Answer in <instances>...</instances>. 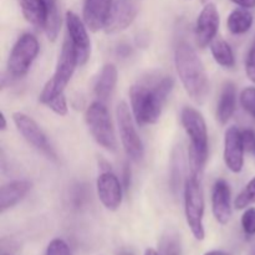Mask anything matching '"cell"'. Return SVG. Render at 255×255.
Instances as JSON below:
<instances>
[{
	"mask_svg": "<svg viewBox=\"0 0 255 255\" xmlns=\"http://www.w3.org/2000/svg\"><path fill=\"white\" fill-rule=\"evenodd\" d=\"M174 86L171 76L162 77L153 84H137L129 90V99L137 125H153L159 120L164 102Z\"/></svg>",
	"mask_w": 255,
	"mask_h": 255,
	"instance_id": "cell-1",
	"label": "cell"
},
{
	"mask_svg": "<svg viewBox=\"0 0 255 255\" xmlns=\"http://www.w3.org/2000/svg\"><path fill=\"white\" fill-rule=\"evenodd\" d=\"M66 27L69 39L77 54L79 65L82 66L87 62L91 55V40L87 34V26L74 11L66 12Z\"/></svg>",
	"mask_w": 255,
	"mask_h": 255,
	"instance_id": "cell-10",
	"label": "cell"
},
{
	"mask_svg": "<svg viewBox=\"0 0 255 255\" xmlns=\"http://www.w3.org/2000/svg\"><path fill=\"white\" fill-rule=\"evenodd\" d=\"M25 20L35 27L44 29L47 16L46 0H19Z\"/></svg>",
	"mask_w": 255,
	"mask_h": 255,
	"instance_id": "cell-20",
	"label": "cell"
},
{
	"mask_svg": "<svg viewBox=\"0 0 255 255\" xmlns=\"http://www.w3.org/2000/svg\"><path fill=\"white\" fill-rule=\"evenodd\" d=\"M174 62L187 94L197 104H203L209 92V82L196 50L188 42H179L174 52Z\"/></svg>",
	"mask_w": 255,
	"mask_h": 255,
	"instance_id": "cell-3",
	"label": "cell"
},
{
	"mask_svg": "<svg viewBox=\"0 0 255 255\" xmlns=\"http://www.w3.org/2000/svg\"><path fill=\"white\" fill-rule=\"evenodd\" d=\"M184 131L191 139L189 166L193 176L199 177L208 159V131L202 114L193 107H184L181 114Z\"/></svg>",
	"mask_w": 255,
	"mask_h": 255,
	"instance_id": "cell-4",
	"label": "cell"
},
{
	"mask_svg": "<svg viewBox=\"0 0 255 255\" xmlns=\"http://www.w3.org/2000/svg\"><path fill=\"white\" fill-rule=\"evenodd\" d=\"M117 69L114 64H106L102 67L97 81L95 84V95L99 101H107L114 92L117 84Z\"/></svg>",
	"mask_w": 255,
	"mask_h": 255,
	"instance_id": "cell-19",
	"label": "cell"
},
{
	"mask_svg": "<svg viewBox=\"0 0 255 255\" xmlns=\"http://www.w3.org/2000/svg\"><path fill=\"white\" fill-rule=\"evenodd\" d=\"M244 144L242 132L237 127L227 128L224 136V162L229 171L241 173L244 166Z\"/></svg>",
	"mask_w": 255,
	"mask_h": 255,
	"instance_id": "cell-14",
	"label": "cell"
},
{
	"mask_svg": "<svg viewBox=\"0 0 255 255\" xmlns=\"http://www.w3.org/2000/svg\"><path fill=\"white\" fill-rule=\"evenodd\" d=\"M47 1V16L45 22V34L49 40L55 41L59 35L60 26H61V17H60L59 7H57L56 0H46Z\"/></svg>",
	"mask_w": 255,
	"mask_h": 255,
	"instance_id": "cell-23",
	"label": "cell"
},
{
	"mask_svg": "<svg viewBox=\"0 0 255 255\" xmlns=\"http://www.w3.org/2000/svg\"><path fill=\"white\" fill-rule=\"evenodd\" d=\"M124 184L126 189H128L129 184H131V169H129L128 164H126L124 168Z\"/></svg>",
	"mask_w": 255,
	"mask_h": 255,
	"instance_id": "cell-34",
	"label": "cell"
},
{
	"mask_svg": "<svg viewBox=\"0 0 255 255\" xmlns=\"http://www.w3.org/2000/svg\"><path fill=\"white\" fill-rule=\"evenodd\" d=\"M203 1H207V0H203Z\"/></svg>",
	"mask_w": 255,
	"mask_h": 255,
	"instance_id": "cell-38",
	"label": "cell"
},
{
	"mask_svg": "<svg viewBox=\"0 0 255 255\" xmlns=\"http://www.w3.org/2000/svg\"><path fill=\"white\" fill-rule=\"evenodd\" d=\"M1 129L5 131L6 129V120H5L4 115H1Z\"/></svg>",
	"mask_w": 255,
	"mask_h": 255,
	"instance_id": "cell-37",
	"label": "cell"
},
{
	"mask_svg": "<svg viewBox=\"0 0 255 255\" xmlns=\"http://www.w3.org/2000/svg\"><path fill=\"white\" fill-rule=\"evenodd\" d=\"M183 154L181 148L176 149L172 158V168H171V184L174 193H177L181 187L182 176H183Z\"/></svg>",
	"mask_w": 255,
	"mask_h": 255,
	"instance_id": "cell-24",
	"label": "cell"
},
{
	"mask_svg": "<svg viewBox=\"0 0 255 255\" xmlns=\"http://www.w3.org/2000/svg\"><path fill=\"white\" fill-rule=\"evenodd\" d=\"M255 203V177L246 186V188L238 194L234 201L236 209H246Z\"/></svg>",
	"mask_w": 255,
	"mask_h": 255,
	"instance_id": "cell-25",
	"label": "cell"
},
{
	"mask_svg": "<svg viewBox=\"0 0 255 255\" xmlns=\"http://www.w3.org/2000/svg\"><path fill=\"white\" fill-rule=\"evenodd\" d=\"M97 196L104 207L109 211L115 212L122 203V187L116 174L111 171H101L96 182Z\"/></svg>",
	"mask_w": 255,
	"mask_h": 255,
	"instance_id": "cell-12",
	"label": "cell"
},
{
	"mask_svg": "<svg viewBox=\"0 0 255 255\" xmlns=\"http://www.w3.org/2000/svg\"><path fill=\"white\" fill-rule=\"evenodd\" d=\"M112 0H84V22L96 32L104 29Z\"/></svg>",
	"mask_w": 255,
	"mask_h": 255,
	"instance_id": "cell-16",
	"label": "cell"
},
{
	"mask_svg": "<svg viewBox=\"0 0 255 255\" xmlns=\"http://www.w3.org/2000/svg\"><path fill=\"white\" fill-rule=\"evenodd\" d=\"M77 65H79V60H77L76 50L67 37L62 45L54 76L45 84L39 97L42 105L49 107L52 112L59 116L67 115V104L64 90L71 80Z\"/></svg>",
	"mask_w": 255,
	"mask_h": 255,
	"instance_id": "cell-2",
	"label": "cell"
},
{
	"mask_svg": "<svg viewBox=\"0 0 255 255\" xmlns=\"http://www.w3.org/2000/svg\"><path fill=\"white\" fill-rule=\"evenodd\" d=\"M144 255H159V254L157 253V252L154 251V249L149 248V249H147L146 252H144Z\"/></svg>",
	"mask_w": 255,
	"mask_h": 255,
	"instance_id": "cell-35",
	"label": "cell"
},
{
	"mask_svg": "<svg viewBox=\"0 0 255 255\" xmlns=\"http://www.w3.org/2000/svg\"><path fill=\"white\" fill-rule=\"evenodd\" d=\"M117 55L121 57H124V59H126V57H128L129 55H131V47L128 46V45H120L119 47H117Z\"/></svg>",
	"mask_w": 255,
	"mask_h": 255,
	"instance_id": "cell-32",
	"label": "cell"
},
{
	"mask_svg": "<svg viewBox=\"0 0 255 255\" xmlns=\"http://www.w3.org/2000/svg\"><path fill=\"white\" fill-rule=\"evenodd\" d=\"M237 107V90L233 82H226L222 89L217 105V119L222 125H226L234 115Z\"/></svg>",
	"mask_w": 255,
	"mask_h": 255,
	"instance_id": "cell-18",
	"label": "cell"
},
{
	"mask_svg": "<svg viewBox=\"0 0 255 255\" xmlns=\"http://www.w3.org/2000/svg\"><path fill=\"white\" fill-rule=\"evenodd\" d=\"M219 12L216 4L207 2L202 11L199 12L196 22V40L199 47H206L216 37L219 29Z\"/></svg>",
	"mask_w": 255,
	"mask_h": 255,
	"instance_id": "cell-13",
	"label": "cell"
},
{
	"mask_svg": "<svg viewBox=\"0 0 255 255\" xmlns=\"http://www.w3.org/2000/svg\"><path fill=\"white\" fill-rule=\"evenodd\" d=\"M241 105L249 115L255 119V87H246L241 92Z\"/></svg>",
	"mask_w": 255,
	"mask_h": 255,
	"instance_id": "cell-26",
	"label": "cell"
},
{
	"mask_svg": "<svg viewBox=\"0 0 255 255\" xmlns=\"http://www.w3.org/2000/svg\"><path fill=\"white\" fill-rule=\"evenodd\" d=\"M138 7L134 0H112L104 30L115 34L127 29L136 19Z\"/></svg>",
	"mask_w": 255,
	"mask_h": 255,
	"instance_id": "cell-9",
	"label": "cell"
},
{
	"mask_svg": "<svg viewBox=\"0 0 255 255\" xmlns=\"http://www.w3.org/2000/svg\"><path fill=\"white\" fill-rule=\"evenodd\" d=\"M254 152H255V151H254Z\"/></svg>",
	"mask_w": 255,
	"mask_h": 255,
	"instance_id": "cell-39",
	"label": "cell"
},
{
	"mask_svg": "<svg viewBox=\"0 0 255 255\" xmlns=\"http://www.w3.org/2000/svg\"><path fill=\"white\" fill-rule=\"evenodd\" d=\"M184 212L192 234L197 241L202 242L206 237L203 226L204 197L198 177L193 174L184 183Z\"/></svg>",
	"mask_w": 255,
	"mask_h": 255,
	"instance_id": "cell-6",
	"label": "cell"
},
{
	"mask_svg": "<svg viewBox=\"0 0 255 255\" xmlns=\"http://www.w3.org/2000/svg\"><path fill=\"white\" fill-rule=\"evenodd\" d=\"M85 121L95 141L107 151H116L117 142L111 116L106 105L102 101H95L87 107Z\"/></svg>",
	"mask_w": 255,
	"mask_h": 255,
	"instance_id": "cell-5",
	"label": "cell"
},
{
	"mask_svg": "<svg viewBox=\"0 0 255 255\" xmlns=\"http://www.w3.org/2000/svg\"><path fill=\"white\" fill-rule=\"evenodd\" d=\"M45 255H71V251L66 242L56 238L50 242Z\"/></svg>",
	"mask_w": 255,
	"mask_h": 255,
	"instance_id": "cell-27",
	"label": "cell"
},
{
	"mask_svg": "<svg viewBox=\"0 0 255 255\" xmlns=\"http://www.w3.org/2000/svg\"><path fill=\"white\" fill-rule=\"evenodd\" d=\"M231 1L237 4L238 6L244 7V9H252V7H255V0H231Z\"/></svg>",
	"mask_w": 255,
	"mask_h": 255,
	"instance_id": "cell-31",
	"label": "cell"
},
{
	"mask_svg": "<svg viewBox=\"0 0 255 255\" xmlns=\"http://www.w3.org/2000/svg\"><path fill=\"white\" fill-rule=\"evenodd\" d=\"M242 138H243V144L246 151H255V132L253 129H244L242 132Z\"/></svg>",
	"mask_w": 255,
	"mask_h": 255,
	"instance_id": "cell-30",
	"label": "cell"
},
{
	"mask_svg": "<svg viewBox=\"0 0 255 255\" xmlns=\"http://www.w3.org/2000/svg\"><path fill=\"white\" fill-rule=\"evenodd\" d=\"M204 255H228L226 253H223V252H218V251H214V252H208V253H206Z\"/></svg>",
	"mask_w": 255,
	"mask_h": 255,
	"instance_id": "cell-36",
	"label": "cell"
},
{
	"mask_svg": "<svg viewBox=\"0 0 255 255\" xmlns=\"http://www.w3.org/2000/svg\"><path fill=\"white\" fill-rule=\"evenodd\" d=\"M12 121H14L17 131L32 147L55 158V154L50 147L49 142H47L46 136L31 117L21 114V112H15V114H12Z\"/></svg>",
	"mask_w": 255,
	"mask_h": 255,
	"instance_id": "cell-11",
	"label": "cell"
},
{
	"mask_svg": "<svg viewBox=\"0 0 255 255\" xmlns=\"http://www.w3.org/2000/svg\"><path fill=\"white\" fill-rule=\"evenodd\" d=\"M212 211L219 224H227L232 216L231 187L224 179H218L212 192Z\"/></svg>",
	"mask_w": 255,
	"mask_h": 255,
	"instance_id": "cell-15",
	"label": "cell"
},
{
	"mask_svg": "<svg viewBox=\"0 0 255 255\" xmlns=\"http://www.w3.org/2000/svg\"><path fill=\"white\" fill-rule=\"evenodd\" d=\"M242 227L247 236L255 234V208H248L242 217Z\"/></svg>",
	"mask_w": 255,
	"mask_h": 255,
	"instance_id": "cell-28",
	"label": "cell"
},
{
	"mask_svg": "<svg viewBox=\"0 0 255 255\" xmlns=\"http://www.w3.org/2000/svg\"><path fill=\"white\" fill-rule=\"evenodd\" d=\"M246 72L248 79L255 84V41L252 45L246 59Z\"/></svg>",
	"mask_w": 255,
	"mask_h": 255,
	"instance_id": "cell-29",
	"label": "cell"
},
{
	"mask_svg": "<svg viewBox=\"0 0 255 255\" xmlns=\"http://www.w3.org/2000/svg\"><path fill=\"white\" fill-rule=\"evenodd\" d=\"M211 51L213 55L214 60L221 66L231 69L236 65V57H234V52L232 50L231 45L223 39H214L211 42Z\"/></svg>",
	"mask_w": 255,
	"mask_h": 255,
	"instance_id": "cell-22",
	"label": "cell"
},
{
	"mask_svg": "<svg viewBox=\"0 0 255 255\" xmlns=\"http://www.w3.org/2000/svg\"><path fill=\"white\" fill-rule=\"evenodd\" d=\"M117 125H119L120 137H121L122 146L127 156L134 162L141 161L143 157L144 148L141 138L136 131L133 125L131 111L126 102H120L116 109Z\"/></svg>",
	"mask_w": 255,
	"mask_h": 255,
	"instance_id": "cell-8",
	"label": "cell"
},
{
	"mask_svg": "<svg viewBox=\"0 0 255 255\" xmlns=\"http://www.w3.org/2000/svg\"><path fill=\"white\" fill-rule=\"evenodd\" d=\"M253 21L254 17L252 12L244 7H239V9L233 10L229 14L227 25H228V30L232 34L242 35L251 30Z\"/></svg>",
	"mask_w": 255,
	"mask_h": 255,
	"instance_id": "cell-21",
	"label": "cell"
},
{
	"mask_svg": "<svg viewBox=\"0 0 255 255\" xmlns=\"http://www.w3.org/2000/svg\"><path fill=\"white\" fill-rule=\"evenodd\" d=\"M31 188V183L27 181H12L4 184L0 189V211L4 213L19 203Z\"/></svg>",
	"mask_w": 255,
	"mask_h": 255,
	"instance_id": "cell-17",
	"label": "cell"
},
{
	"mask_svg": "<svg viewBox=\"0 0 255 255\" xmlns=\"http://www.w3.org/2000/svg\"><path fill=\"white\" fill-rule=\"evenodd\" d=\"M39 54V41L32 34H24L16 40L7 60L9 76L20 79L25 76Z\"/></svg>",
	"mask_w": 255,
	"mask_h": 255,
	"instance_id": "cell-7",
	"label": "cell"
},
{
	"mask_svg": "<svg viewBox=\"0 0 255 255\" xmlns=\"http://www.w3.org/2000/svg\"><path fill=\"white\" fill-rule=\"evenodd\" d=\"M166 255H179V247L177 242H171L166 248Z\"/></svg>",
	"mask_w": 255,
	"mask_h": 255,
	"instance_id": "cell-33",
	"label": "cell"
}]
</instances>
